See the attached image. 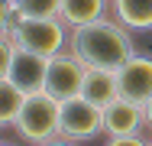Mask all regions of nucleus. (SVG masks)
<instances>
[{
	"mask_svg": "<svg viewBox=\"0 0 152 146\" xmlns=\"http://www.w3.org/2000/svg\"><path fill=\"white\" fill-rule=\"evenodd\" d=\"M13 52H16L13 39H10V36H0V78H7V75H10V62H13Z\"/></svg>",
	"mask_w": 152,
	"mask_h": 146,
	"instance_id": "obj_15",
	"label": "nucleus"
},
{
	"mask_svg": "<svg viewBox=\"0 0 152 146\" xmlns=\"http://www.w3.org/2000/svg\"><path fill=\"white\" fill-rule=\"evenodd\" d=\"M68 52L78 55L88 68H110V72H120L129 58L136 55V46H133V36L129 29L117 23V20H94L88 26H75L68 36Z\"/></svg>",
	"mask_w": 152,
	"mask_h": 146,
	"instance_id": "obj_1",
	"label": "nucleus"
},
{
	"mask_svg": "<svg viewBox=\"0 0 152 146\" xmlns=\"http://www.w3.org/2000/svg\"><path fill=\"white\" fill-rule=\"evenodd\" d=\"M13 130L20 133V140L26 143H45L55 140L61 130V101H55L52 94L39 91V94H26V104L16 117Z\"/></svg>",
	"mask_w": 152,
	"mask_h": 146,
	"instance_id": "obj_2",
	"label": "nucleus"
},
{
	"mask_svg": "<svg viewBox=\"0 0 152 146\" xmlns=\"http://www.w3.org/2000/svg\"><path fill=\"white\" fill-rule=\"evenodd\" d=\"M45 75H49V58L16 46L7 78L20 88L23 94H39V91H45Z\"/></svg>",
	"mask_w": 152,
	"mask_h": 146,
	"instance_id": "obj_6",
	"label": "nucleus"
},
{
	"mask_svg": "<svg viewBox=\"0 0 152 146\" xmlns=\"http://www.w3.org/2000/svg\"><path fill=\"white\" fill-rule=\"evenodd\" d=\"M16 16H23V20L61 16V0H16Z\"/></svg>",
	"mask_w": 152,
	"mask_h": 146,
	"instance_id": "obj_13",
	"label": "nucleus"
},
{
	"mask_svg": "<svg viewBox=\"0 0 152 146\" xmlns=\"http://www.w3.org/2000/svg\"><path fill=\"white\" fill-rule=\"evenodd\" d=\"M107 7L110 0H61V20L68 26H88L94 20L107 16Z\"/></svg>",
	"mask_w": 152,
	"mask_h": 146,
	"instance_id": "obj_11",
	"label": "nucleus"
},
{
	"mask_svg": "<svg viewBox=\"0 0 152 146\" xmlns=\"http://www.w3.org/2000/svg\"><path fill=\"white\" fill-rule=\"evenodd\" d=\"M84 75H88V65L78 55H71L68 49L58 55L49 58V75H45V94H52L55 101H71L81 94L84 85Z\"/></svg>",
	"mask_w": 152,
	"mask_h": 146,
	"instance_id": "obj_5",
	"label": "nucleus"
},
{
	"mask_svg": "<svg viewBox=\"0 0 152 146\" xmlns=\"http://www.w3.org/2000/svg\"><path fill=\"white\" fill-rule=\"evenodd\" d=\"M0 146H10V143H0Z\"/></svg>",
	"mask_w": 152,
	"mask_h": 146,
	"instance_id": "obj_19",
	"label": "nucleus"
},
{
	"mask_svg": "<svg viewBox=\"0 0 152 146\" xmlns=\"http://www.w3.org/2000/svg\"><path fill=\"white\" fill-rule=\"evenodd\" d=\"M81 97H88L97 107H107L120 97V78L110 68H88L84 85H81Z\"/></svg>",
	"mask_w": 152,
	"mask_h": 146,
	"instance_id": "obj_9",
	"label": "nucleus"
},
{
	"mask_svg": "<svg viewBox=\"0 0 152 146\" xmlns=\"http://www.w3.org/2000/svg\"><path fill=\"white\" fill-rule=\"evenodd\" d=\"M120 97H129L133 104H149L152 97V58L149 55H133L120 72Z\"/></svg>",
	"mask_w": 152,
	"mask_h": 146,
	"instance_id": "obj_7",
	"label": "nucleus"
},
{
	"mask_svg": "<svg viewBox=\"0 0 152 146\" xmlns=\"http://www.w3.org/2000/svg\"><path fill=\"white\" fill-rule=\"evenodd\" d=\"M146 123L142 104H133L129 97H117L113 104L104 107V133L107 136H123V133H139Z\"/></svg>",
	"mask_w": 152,
	"mask_h": 146,
	"instance_id": "obj_8",
	"label": "nucleus"
},
{
	"mask_svg": "<svg viewBox=\"0 0 152 146\" xmlns=\"http://www.w3.org/2000/svg\"><path fill=\"white\" fill-rule=\"evenodd\" d=\"M16 23V0H0V36H10Z\"/></svg>",
	"mask_w": 152,
	"mask_h": 146,
	"instance_id": "obj_14",
	"label": "nucleus"
},
{
	"mask_svg": "<svg viewBox=\"0 0 152 146\" xmlns=\"http://www.w3.org/2000/svg\"><path fill=\"white\" fill-rule=\"evenodd\" d=\"M23 104H26V94L10 78H0V127H13L20 111H23Z\"/></svg>",
	"mask_w": 152,
	"mask_h": 146,
	"instance_id": "obj_12",
	"label": "nucleus"
},
{
	"mask_svg": "<svg viewBox=\"0 0 152 146\" xmlns=\"http://www.w3.org/2000/svg\"><path fill=\"white\" fill-rule=\"evenodd\" d=\"M100 130H104V107L91 104L81 94L71 97V101H61V130H58V136L84 143V140H94Z\"/></svg>",
	"mask_w": 152,
	"mask_h": 146,
	"instance_id": "obj_4",
	"label": "nucleus"
},
{
	"mask_svg": "<svg viewBox=\"0 0 152 146\" xmlns=\"http://www.w3.org/2000/svg\"><path fill=\"white\" fill-rule=\"evenodd\" d=\"M113 20L123 23L129 32L152 29V0H110Z\"/></svg>",
	"mask_w": 152,
	"mask_h": 146,
	"instance_id": "obj_10",
	"label": "nucleus"
},
{
	"mask_svg": "<svg viewBox=\"0 0 152 146\" xmlns=\"http://www.w3.org/2000/svg\"><path fill=\"white\" fill-rule=\"evenodd\" d=\"M39 146H75V140H65V136H55V140H45Z\"/></svg>",
	"mask_w": 152,
	"mask_h": 146,
	"instance_id": "obj_17",
	"label": "nucleus"
},
{
	"mask_svg": "<svg viewBox=\"0 0 152 146\" xmlns=\"http://www.w3.org/2000/svg\"><path fill=\"white\" fill-rule=\"evenodd\" d=\"M107 146H152V140H146L142 133H123V136H110Z\"/></svg>",
	"mask_w": 152,
	"mask_h": 146,
	"instance_id": "obj_16",
	"label": "nucleus"
},
{
	"mask_svg": "<svg viewBox=\"0 0 152 146\" xmlns=\"http://www.w3.org/2000/svg\"><path fill=\"white\" fill-rule=\"evenodd\" d=\"M142 111H146V123H149V127H152V97H149V104H146Z\"/></svg>",
	"mask_w": 152,
	"mask_h": 146,
	"instance_id": "obj_18",
	"label": "nucleus"
},
{
	"mask_svg": "<svg viewBox=\"0 0 152 146\" xmlns=\"http://www.w3.org/2000/svg\"><path fill=\"white\" fill-rule=\"evenodd\" d=\"M68 36H71V26L61 16H52V20H23V16H16V23L10 29L13 46L39 52L45 58L65 52L68 49Z\"/></svg>",
	"mask_w": 152,
	"mask_h": 146,
	"instance_id": "obj_3",
	"label": "nucleus"
}]
</instances>
